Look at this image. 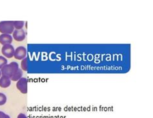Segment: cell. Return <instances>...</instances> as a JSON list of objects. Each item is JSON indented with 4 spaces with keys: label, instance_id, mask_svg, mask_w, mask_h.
Returning <instances> with one entry per match:
<instances>
[{
    "label": "cell",
    "instance_id": "obj_9",
    "mask_svg": "<svg viewBox=\"0 0 153 118\" xmlns=\"http://www.w3.org/2000/svg\"><path fill=\"white\" fill-rule=\"evenodd\" d=\"M22 76H23V71L21 68H19L18 71L13 76V77L10 78V79L11 81H18L22 78Z\"/></svg>",
    "mask_w": 153,
    "mask_h": 118
},
{
    "label": "cell",
    "instance_id": "obj_7",
    "mask_svg": "<svg viewBox=\"0 0 153 118\" xmlns=\"http://www.w3.org/2000/svg\"><path fill=\"white\" fill-rule=\"evenodd\" d=\"M13 42V38L10 34H4L0 35V44L5 45L11 44Z\"/></svg>",
    "mask_w": 153,
    "mask_h": 118
},
{
    "label": "cell",
    "instance_id": "obj_4",
    "mask_svg": "<svg viewBox=\"0 0 153 118\" xmlns=\"http://www.w3.org/2000/svg\"><path fill=\"white\" fill-rule=\"evenodd\" d=\"M27 51L26 48L23 46H19L16 48L14 51V57L18 60H22L26 58Z\"/></svg>",
    "mask_w": 153,
    "mask_h": 118
},
{
    "label": "cell",
    "instance_id": "obj_15",
    "mask_svg": "<svg viewBox=\"0 0 153 118\" xmlns=\"http://www.w3.org/2000/svg\"><path fill=\"white\" fill-rule=\"evenodd\" d=\"M17 118H27V116L25 114L21 113V114H19Z\"/></svg>",
    "mask_w": 153,
    "mask_h": 118
},
{
    "label": "cell",
    "instance_id": "obj_3",
    "mask_svg": "<svg viewBox=\"0 0 153 118\" xmlns=\"http://www.w3.org/2000/svg\"><path fill=\"white\" fill-rule=\"evenodd\" d=\"M15 48L11 44H8L3 45L1 48V52L5 58H12L14 57Z\"/></svg>",
    "mask_w": 153,
    "mask_h": 118
},
{
    "label": "cell",
    "instance_id": "obj_12",
    "mask_svg": "<svg viewBox=\"0 0 153 118\" xmlns=\"http://www.w3.org/2000/svg\"><path fill=\"white\" fill-rule=\"evenodd\" d=\"M7 97L5 94L0 92V106L5 105L7 102Z\"/></svg>",
    "mask_w": 153,
    "mask_h": 118
},
{
    "label": "cell",
    "instance_id": "obj_6",
    "mask_svg": "<svg viewBox=\"0 0 153 118\" xmlns=\"http://www.w3.org/2000/svg\"><path fill=\"white\" fill-rule=\"evenodd\" d=\"M13 38L17 42H22L26 38L25 32L23 29L22 30H14L13 33Z\"/></svg>",
    "mask_w": 153,
    "mask_h": 118
},
{
    "label": "cell",
    "instance_id": "obj_2",
    "mask_svg": "<svg viewBox=\"0 0 153 118\" xmlns=\"http://www.w3.org/2000/svg\"><path fill=\"white\" fill-rule=\"evenodd\" d=\"M13 22L3 21L0 22V32L4 34H11L14 31Z\"/></svg>",
    "mask_w": 153,
    "mask_h": 118
},
{
    "label": "cell",
    "instance_id": "obj_8",
    "mask_svg": "<svg viewBox=\"0 0 153 118\" xmlns=\"http://www.w3.org/2000/svg\"><path fill=\"white\" fill-rule=\"evenodd\" d=\"M11 85V79L5 76H1L0 78V87L6 88L9 87Z\"/></svg>",
    "mask_w": 153,
    "mask_h": 118
},
{
    "label": "cell",
    "instance_id": "obj_10",
    "mask_svg": "<svg viewBox=\"0 0 153 118\" xmlns=\"http://www.w3.org/2000/svg\"><path fill=\"white\" fill-rule=\"evenodd\" d=\"M25 22L23 21H15L13 22V25L16 30H22L24 27Z\"/></svg>",
    "mask_w": 153,
    "mask_h": 118
},
{
    "label": "cell",
    "instance_id": "obj_14",
    "mask_svg": "<svg viewBox=\"0 0 153 118\" xmlns=\"http://www.w3.org/2000/svg\"><path fill=\"white\" fill-rule=\"evenodd\" d=\"M0 118H10V117L3 111H0Z\"/></svg>",
    "mask_w": 153,
    "mask_h": 118
},
{
    "label": "cell",
    "instance_id": "obj_16",
    "mask_svg": "<svg viewBox=\"0 0 153 118\" xmlns=\"http://www.w3.org/2000/svg\"><path fill=\"white\" fill-rule=\"evenodd\" d=\"M1 76H2V74H1V70H0V78H1Z\"/></svg>",
    "mask_w": 153,
    "mask_h": 118
},
{
    "label": "cell",
    "instance_id": "obj_1",
    "mask_svg": "<svg viewBox=\"0 0 153 118\" xmlns=\"http://www.w3.org/2000/svg\"><path fill=\"white\" fill-rule=\"evenodd\" d=\"M19 68V65L17 62H11L9 64H7L1 69V74L2 76H5L11 78L15 73L18 71Z\"/></svg>",
    "mask_w": 153,
    "mask_h": 118
},
{
    "label": "cell",
    "instance_id": "obj_5",
    "mask_svg": "<svg viewBox=\"0 0 153 118\" xmlns=\"http://www.w3.org/2000/svg\"><path fill=\"white\" fill-rule=\"evenodd\" d=\"M28 80L25 78H22L19 80L17 81L16 87L20 92L24 94L27 93V88H28Z\"/></svg>",
    "mask_w": 153,
    "mask_h": 118
},
{
    "label": "cell",
    "instance_id": "obj_11",
    "mask_svg": "<svg viewBox=\"0 0 153 118\" xmlns=\"http://www.w3.org/2000/svg\"><path fill=\"white\" fill-rule=\"evenodd\" d=\"M21 69L23 71H27L28 70V58H25L22 60Z\"/></svg>",
    "mask_w": 153,
    "mask_h": 118
},
{
    "label": "cell",
    "instance_id": "obj_13",
    "mask_svg": "<svg viewBox=\"0 0 153 118\" xmlns=\"http://www.w3.org/2000/svg\"><path fill=\"white\" fill-rule=\"evenodd\" d=\"M8 61L4 56H0V70L7 64Z\"/></svg>",
    "mask_w": 153,
    "mask_h": 118
}]
</instances>
